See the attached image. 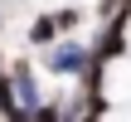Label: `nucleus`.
Returning a JSON list of instances; mask_svg holds the SVG:
<instances>
[{
  "mask_svg": "<svg viewBox=\"0 0 131 122\" xmlns=\"http://www.w3.org/2000/svg\"><path fill=\"white\" fill-rule=\"evenodd\" d=\"M88 64H92V44L78 39V34H63L58 44H49V49L39 54V68H44L49 78H58V83H78V78L88 73Z\"/></svg>",
  "mask_w": 131,
  "mask_h": 122,
  "instance_id": "nucleus-1",
  "label": "nucleus"
},
{
  "mask_svg": "<svg viewBox=\"0 0 131 122\" xmlns=\"http://www.w3.org/2000/svg\"><path fill=\"white\" fill-rule=\"evenodd\" d=\"M10 83H15L19 108L34 117V112H39V103L49 98V93H44V83H39V64H34V59H10Z\"/></svg>",
  "mask_w": 131,
  "mask_h": 122,
  "instance_id": "nucleus-2",
  "label": "nucleus"
},
{
  "mask_svg": "<svg viewBox=\"0 0 131 122\" xmlns=\"http://www.w3.org/2000/svg\"><path fill=\"white\" fill-rule=\"evenodd\" d=\"M58 39H63V34H58V24H53V15H49V10H44V15H34V20L24 24V44H29V49H39V54H44L49 44H58Z\"/></svg>",
  "mask_w": 131,
  "mask_h": 122,
  "instance_id": "nucleus-3",
  "label": "nucleus"
},
{
  "mask_svg": "<svg viewBox=\"0 0 131 122\" xmlns=\"http://www.w3.org/2000/svg\"><path fill=\"white\" fill-rule=\"evenodd\" d=\"M0 122H29V112L15 98V83H10V59L0 64Z\"/></svg>",
  "mask_w": 131,
  "mask_h": 122,
  "instance_id": "nucleus-4",
  "label": "nucleus"
},
{
  "mask_svg": "<svg viewBox=\"0 0 131 122\" xmlns=\"http://www.w3.org/2000/svg\"><path fill=\"white\" fill-rule=\"evenodd\" d=\"M49 15H53L58 34H78V29L92 20V10H88V5H58V10H49Z\"/></svg>",
  "mask_w": 131,
  "mask_h": 122,
  "instance_id": "nucleus-5",
  "label": "nucleus"
},
{
  "mask_svg": "<svg viewBox=\"0 0 131 122\" xmlns=\"http://www.w3.org/2000/svg\"><path fill=\"white\" fill-rule=\"evenodd\" d=\"M0 39H5V5H0Z\"/></svg>",
  "mask_w": 131,
  "mask_h": 122,
  "instance_id": "nucleus-6",
  "label": "nucleus"
},
{
  "mask_svg": "<svg viewBox=\"0 0 131 122\" xmlns=\"http://www.w3.org/2000/svg\"><path fill=\"white\" fill-rule=\"evenodd\" d=\"M0 64H5V49H0Z\"/></svg>",
  "mask_w": 131,
  "mask_h": 122,
  "instance_id": "nucleus-7",
  "label": "nucleus"
}]
</instances>
